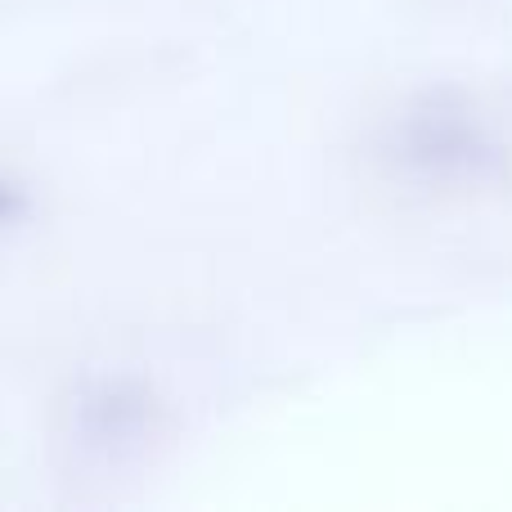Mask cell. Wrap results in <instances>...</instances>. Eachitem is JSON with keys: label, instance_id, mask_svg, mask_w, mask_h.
<instances>
[]
</instances>
